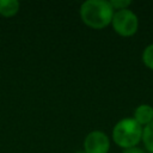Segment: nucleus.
<instances>
[{
  "label": "nucleus",
  "instance_id": "f03ea898",
  "mask_svg": "<svg viewBox=\"0 0 153 153\" xmlns=\"http://www.w3.org/2000/svg\"><path fill=\"white\" fill-rule=\"evenodd\" d=\"M142 133L143 127L141 124H139L133 117H124L114 126L111 136L118 147L126 149L139 146L142 140Z\"/></svg>",
  "mask_w": 153,
  "mask_h": 153
},
{
  "label": "nucleus",
  "instance_id": "39448f33",
  "mask_svg": "<svg viewBox=\"0 0 153 153\" xmlns=\"http://www.w3.org/2000/svg\"><path fill=\"white\" fill-rule=\"evenodd\" d=\"M133 118L141 124L142 127H146L153 121V106L149 104H140L135 108Z\"/></svg>",
  "mask_w": 153,
  "mask_h": 153
},
{
  "label": "nucleus",
  "instance_id": "6e6552de",
  "mask_svg": "<svg viewBox=\"0 0 153 153\" xmlns=\"http://www.w3.org/2000/svg\"><path fill=\"white\" fill-rule=\"evenodd\" d=\"M141 59H142L143 65L148 69L153 71V43L145 47V49L142 51V55H141Z\"/></svg>",
  "mask_w": 153,
  "mask_h": 153
},
{
  "label": "nucleus",
  "instance_id": "0eeeda50",
  "mask_svg": "<svg viewBox=\"0 0 153 153\" xmlns=\"http://www.w3.org/2000/svg\"><path fill=\"white\" fill-rule=\"evenodd\" d=\"M141 142L143 143L147 153H153V121L146 127H143Z\"/></svg>",
  "mask_w": 153,
  "mask_h": 153
},
{
  "label": "nucleus",
  "instance_id": "20e7f679",
  "mask_svg": "<svg viewBox=\"0 0 153 153\" xmlns=\"http://www.w3.org/2000/svg\"><path fill=\"white\" fill-rule=\"evenodd\" d=\"M110 149V139L102 130L90 131L84 140L85 153H108Z\"/></svg>",
  "mask_w": 153,
  "mask_h": 153
},
{
  "label": "nucleus",
  "instance_id": "9b49d317",
  "mask_svg": "<svg viewBox=\"0 0 153 153\" xmlns=\"http://www.w3.org/2000/svg\"><path fill=\"white\" fill-rule=\"evenodd\" d=\"M76 153H85L84 151H80V152H76Z\"/></svg>",
  "mask_w": 153,
  "mask_h": 153
},
{
  "label": "nucleus",
  "instance_id": "7ed1b4c3",
  "mask_svg": "<svg viewBox=\"0 0 153 153\" xmlns=\"http://www.w3.org/2000/svg\"><path fill=\"white\" fill-rule=\"evenodd\" d=\"M110 25L117 35L122 37H131L139 30V18L129 8L115 11Z\"/></svg>",
  "mask_w": 153,
  "mask_h": 153
},
{
  "label": "nucleus",
  "instance_id": "f257e3e1",
  "mask_svg": "<svg viewBox=\"0 0 153 153\" xmlns=\"http://www.w3.org/2000/svg\"><path fill=\"white\" fill-rule=\"evenodd\" d=\"M114 8L106 0H87L80 6V18L85 25L94 30H102L111 24Z\"/></svg>",
  "mask_w": 153,
  "mask_h": 153
},
{
  "label": "nucleus",
  "instance_id": "9d476101",
  "mask_svg": "<svg viewBox=\"0 0 153 153\" xmlns=\"http://www.w3.org/2000/svg\"><path fill=\"white\" fill-rule=\"evenodd\" d=\"M122 153H147V151L145 148H141L139 146H135V147H130V148L123 149Z\"/></svg>",
  "mask_w": 153,
  "mask_h": 153
},
{
  "label": "nucleus",
  "instance_id": "1a4fd4ad",
  "mask_svg": "<svg viewBox=\"0 0 153 153\" xmlns=\"http://www.w3.org/2000/svg\"><path fill=\"white\" fill-rule=\"evenodd\" d=\"M111 7L114 8V11H121V10H126L131 5L130 0H110L109 1Z\"/></svg>",
  "mask_w": 153,
  "mask_h": 153
},
{
  "label": "nucleus",
  "instance_id": "423d86ee",
  "mask_svg": "<svg viewBox=\"0 0 153 153\" xmlns=\"http://www.w3.org/2000/svg\"><path fill=\"white\" fill-rule=\"evenodd\" d=\"M20 4L17 0H0V16L10 18L19 12Z\"/></svg>",
  "mask_w": 153,
  "mask_h": 153
}]
</instances>
